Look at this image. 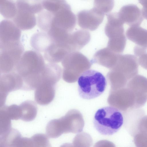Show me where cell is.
Segmentation results:
<instances>
[{
	"label": "cell",
	"instance_id": "1",
	"mask_svg": "<svg viewBox=\"0 0 147 147\" xmlns=\"http://www.w3.org/2000/svg\"><path fill=\"white\" fill-rule=\"evenodd\" d=\"M45 65L40 52L29 50L23 53L16 69L23 79L22 89H36L42 83Z\"/></svg>",
	"mask_w": 147,
	"mask_h": 147
},
{
	"label": "cell",
	"instance_id": "2",
	"mask_svg": "<svg viewBox=\"0 0 147 147\" xmlns=\"http://www.w3.org/2000/svg\"><path fill=\"white\" fill-rule=\"evenodd\" d=\"M40 22L43 30L71 33L76 24V18L70 6L59 11H50L43 9L40 14Z\"/></svg>",
	"mask_w": 147,
	"mask_h": 147
},
{
	"label": "cell",
	"instance_id": "3",
	"mask_svg": "<svg viewBox=\"0 0 147 147\" xmlns=\"http://www.w3.org/2000/svg\"><path fill=\"white\" fill-rule=\"evenodd\" d=\"M123 123V116L121 111L111 106L104 107L97 110L93 121L96 130L105 136H111L116 133Z\"/></svg>",
	"mask_w": 147,
	"mask_h": 147
},
{
	"label": "cell",
	"instance_id": "4",
	"mask_svg": "<svg viewBox=\"0 0 147 147\" xmlns=\"http://www.w3.org/2000/svg\"><path fill=\"white\" fill-rule=\"evenodd\" d=\"M78 91L80 97L84 99L96 98L104 92L107 86L106 79L100 72L88 69L82 73L78 80Z\"/></svg>",
	"mask_w": 147,
	"mask_h": 147
},
{
	"label": "cell",
	"instance_id": "5",
	"mask_svg": "<svg viewBox=\"0 0 147 147\" xmlns=\"http://www.w3.org/2000/svg\"><path fill=\"white\" fill-rule=\"evenodd\" d=\"M61 62L63 67V79L69 83L76 82L93 64L86 56L78 51L69 53Z\"/></svg>",
	"mask_w": 147,
	"mask_h": 147
},
{
	"label": "cell",
	"instance_id": "6",
	"mask_svg": "<svg viewBox=\"0 0 147 147\" xmlns=\"http://www.w3.org/2000/svg\"><path fill=\"white\" fill-rule=\"evenodd\" d=\"M107 17V21L105 28V34L109 38L107 47L115 50L124 48L127 40L124 34V23L117 13H108Z\"/></svg>",
	"mask_w": 147,
	"mask_h": 147
},
{
	"label": "cell",
	"instance_id": "7",
	"mask_svg": "<svg viewBox=\"0 0 147 147\" xmlns=\"http://www.w3.org/2000/svg\"><path fill=\"white\" fill-rule=\"evenodd\" d=\"M21 30L13 21L5 20L0 24V50L11 48L21 44Z\"/></svg>",
	"mask_w": 147,
	"mask_h": 147
},
{
	"label": "cell",
	"instance_id": "8",
	"mask_svg": "<svg viewBox=\"0 0 147 147\" xmlns=\"http://www.w3.org/2000/svg\"><path fill=\"white\" fill-rule=\"evenodd\" d=\"M24 51L22 44L14 47L0 50V74L16 71L17 65Z\"/></svg>",
	"mask_w": 147,
	"mask_h": 147
},
{
	"label": "cell",
	"instance_id": "9",
	"mask_svg": "<svg viewBox=\"0 0 147 147\" xmlns=\"http://www.w3.org/2000/svg\"><path fill=\"white\" fill-rule=\"evenodd\" d=\"M126 86L134 95V109L144 106L147 101V78L140 75H136L129 80Z\"/></svg>",
	"mask_w": 147,
	"mask_h": 147
},
{
	"label": "cell",
	"instance_id": "10",
	"mask_svg": "<svg viewBox=\"0 0 147 147\" xmlns=\"http://www.w3.org/2000/svg\"><path fill=\"white\" fill-rule=\"evenodd\" d=\"M138 69V59L136 56L129 54H120L116 64L110 69L119 73L129 80L137 74Z\"/></svg>",
	"mask_w": 147,
	"mask_h": 147
},
{
	"label": "cell",
	"instance_id": "11",
	"mask_svg": "<svg viewBox=\"0 0 147 147\" xmlns=\"http://www.w3.org/2000/svg\"><path fill=\"white\" fill-rule=\"evenodd\" d=\"M104 16L94 7L90 10H82L77 14L78 23L83 29L94 31L102 22Z\"/></svg>",
	"mask_w": 147,
	"mask_h": 147
},
{
	"label": "cell",
	"instance_id": "12",
	"mask_svg": "<svg viewBox=\"0 0 147 147\" xmlns=\"http://www.w3.org/2000/svg\"><path fill=\"white\" fill-rule=\"evenodd\" d=\"M117 13L122 22L130 26H140L144 20L142 11L134 4L123 6Z\"/></svg>",
	"mask_w": 147,
	"mask_h": 147
},
{
	"label": "cell",
	"instance_id": "13",
	"mask_svg": "<svg viewBox=\"0 0 147 147\" xmlns=\"http://www.w3.org/2000/svg\"><path fill=\"white\" fill-rule=\"evenodd\" d=\"M23 80L22 77L16 71L0 74L1 93H4L6 97L9 92L22 89Z\"/></svg>",
	"mask_w": 147,
	"mask_h": 147
},
{
	"label": "cell",
	"instance_id": "14",
	"mask_svg": "<svg viewBox=\"0 0 147 147\" xmlns=\"http://www.w3.org/2000/svg\"><path fill=\"white\" fill-rule=\"evenodd\" d=\"M144 115L145 111L141 108L130 109L123 112L124 126L131 136L134 137L138 132L139 123Z\"/></svg>",
	"mask_w": 147,
	"mask_h": 147
},
{
	"label": "cell",
	"instance_id": "15",
	"mask_svg": "<svg viewBox=\"0 0 147 147\" xmlns=\"http://www.w3.org/2000/svg\"><path fill=\"white\" fill-rule=\"evenodd\" d=\"M119 54L107 47L97 51L90 61L92 64L97 63L110 69L116 64Z\"/></svg>",
	"mask_w": 147,
	"mask_h": 147
},
{
	"label": "cell",
	"instance_id": "16",
	"mask_svg": "<svg viewBox=\"0 0 147 147\" xmlns=\"http://www.w3.org/2000/svg\"><path fill=\"white\" fill-rule=\"evenodd\" d=\"M126 35L128 39L134 43L135 46L147 50V30L139 26H130Z\"/></svg>",
	"mask_w": 147,
	"mask_h": 147
},
{
	"label": "cell",
	"instance_id": "17",
	"mask_svg": "<svg viewBox=\"0 0 147 147\" xmlns=\"http://www.w3.org/2000/svg\"><path fill=\"white\" fill-rule=\"evenodd\" d=\"M51 83L44 82L36 89L35 99L39 104L42 105L49 104L53 99L55 93V86Z\"/></svg>",
	"mask_w": 147,
	"mask_h": 147
},
{
	"label": "cell",
	"instance_id": "18",
	"mask_svg": "<svg viewBox=\"0 0 147 147\" xmlns=\"http://www.w3.org/2000/svg\"><path fill=\"white\" fill-rule=\"evenodd\" d=\"M53 40L47 33L39 32L33 34L31 37L30 43L35 51L39 52H45L49 47Z\"/></svg>",
	"mask_w": 147,
	"mask_h": 147
},
{
	"label": "cell",
	"instance_id": "19",
	"mask_svg": "<svg viewBox=\"0 0 147 147\" xmlns=\"http://www.w3.org/2000/svg\"><path fill=\"white\" fill-rule=\"evenodd\" d=\"M12 19L16 26L22 30L32 29L37 22L34 14L18 10Z\"/></svg>",
	"mask_w": 147,
	"mask_h": 147
},
{
	"label": "cell",
	"instance_id": "20",
	"mask_svg": "<svg viewBox=\"0 0 147 147\" xmlns=\"http://www.w3.org/2000/svg\"><path fill=\"white\" fill-rule=\"evenodd\" d=\"M42 0H16L17 10L35 14L44 9Z\"/></svg>",
	"mask_w": 147,
	"mask_h": 147
},
{
	"label": "cell",
	"instance_id": "21",
	"mask_svg": "<svg viewBox=\"0 0 147 147\" xmlns=\"http://www.w3.org/2000/svg\"><path fill=\"white\" fill-rule=\"evenodd\" d=\"M21 113V119L26 121L33 120L36 117L37 109L35 103L33 102L27 101L20 106Z\"/></svg>",
	"mask_w": 147,
	"mask_h": 147
},
{
	"label": "cell",
	"instance_id": "22",
	"mask_svg": "<svg viewBox=\"0 0 147 147\" xmlns=\"http://www.w3.org/2000/svg\"><path fill=\"white\" fill-rule=\"evenodd\" d=\"M17 11L16 3L13 0H0V12L5 18L13 19Z\"/></svg>",
	"mask_w": 147,
	"mask_h": 147
},
{
	"label": "cell",
	"instance_id": "23",
	"mask_svg": "<svg viewBox=\"0 0 147 147\" xmlns=\"http://www.w3.org/2000/svg\"><path fill=\"white\" fill-rule=\"evenodd\" d=\"M114 0H94V7L104 15L108 14L113 9Z\"/></svg>",
	"mask_w": 147,
	"mask_h": 147
},
{
	"label": "cell",
	"instance_id": "24",
	"mask_svg": "<svg viewBox=\"0 0 147 147\" xmlns=\"http://www.w3.org/2000/svg\"><path fill=\"white\" fill-rule=\"evenodd\" d=\"M134 141L137 147H147V134L138 132L134 136Z\"/></svg>",
	"mask_w": 147,
	"mask_h": 147
},
{
	"label": "cell",
	"instance_id": "25",
	"mask_svg": "<svg viewBox=\"0 0 147 147\" xmlns=\"http://www.w3.org/2000/svg\"><path fill=\"white\" fill-rule=\"evenodd\" d=\"M138 132L147 134V115H144L141 119L138 126Z\"/></svg>",
	"mask_w": 147,
	"mask_h": 147
},
{
	"label": "cell",
	"instance_id": "26",
	"mask_svg": "<svg viewBox=\"0 0 147 147\" xmlns=\"http://www.w3.org/2000/svg\"><path fill=\"white\" fill-rule=\"evenodd\" d=\"M138 62L142 67L147 70V53H146L139 57Z\"/></svg>",
	"mask_w": 147,
	"mask_h": 147
},
{
	"label": "cell",
	"instance_id": "27",
	"mask_svg": "<svg viewBox=\"0 0 147 147\" xmlns=\"http://www.w3.org/2000/svg\"><path fill=\"white\" fill-rule=\"evenodd\" d=\"M140 4L143 6L142 11L143 17L147 20V0H138Z\"/></svg>",
	"mask_w": 147,
	"mask_h": 147
}]
</instances>
